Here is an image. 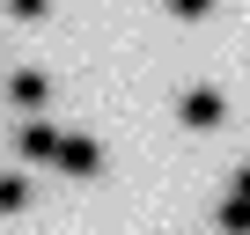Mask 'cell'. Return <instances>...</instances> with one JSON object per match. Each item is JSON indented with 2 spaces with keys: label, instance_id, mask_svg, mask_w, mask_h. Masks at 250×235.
Listing matches in <instances>:
<instances>
[{
  "label": "cell",
  "instance_id": "obj_9",
  "mask_svg": "<svg viewBox=\"0 0 250 235\" xmlns=\"http://www.w3.org/2000/svg\"><path fill=\"white\" fill-rule=\"evenodd\" d=\"M235 198H250V162H243V169H235Z\"/></svg>",
  "mask_w": 250,
  "mask_h": 235
},
{
  "label": "cell",
  "instance_id": "obj_4",
  "mask_svg": "<svg viewBox=\"0 0 250 235\" xmlns=\"http://www.w3.org/2000/svg\"><path fill=\"white\" fill-rule=\"evenodd\" d=\"M8 103H22V110L37 118V110L52 103V81H44L37 66H15V74H8Z\"/></svg>",
  "mask_w": 250,
  "mask_h": 235
},
{
  "label": "cell",
  "instance_id": "obj_6",
  "mask_svg": "<svg viewBox=\"0 0 250 235\" xmlns=\"http://www.w3.org/2000/svg\"><path fill=\"white\" fill-rule=\"evenodd\" d=\"M213 220H221V235H250V198H228Z\"/></svg>",
  "mask_w": 250,
  "mask_h": 235
},
{
  "label": "cell",
  "instance_id": "obj_1",
  "mask_svg": "<svg viewBox=\"0 0 250 235\" xmlns=\"http://www.w3.org/2000/svg\"><path fill=\"white\" fill-rule=\"evenodd\" d=\"M177 118H184L191 133H213V125H228V96H221L213 81H199V88L177 96Z\"/></svg>",
  "mask_w": 250,
  "mask_h": 235
},
{
  "label": "cell",
  "instance_id": "obj_7",
  "mask_svg": "<svg viewBox=\"0 0 250 235\" xmlns=\"http://www.w3.org/2000/svg\"><path fill=\"white\" fill-rule=\"evenodd\" d=\"M8 15H15V22H44V15H52V0H8Z\"/></svg>",
  "mask_w": 250,
  "mask_h": 235
},
{
  "label": "cell",
  "instance_id": "obj_2",
  "mask_svg": "<svg viewBox=\"0 0 250 235\" xmlns=\"http://www.w3.org/2000/svg\"><path fill=\"white\" fill-rule=\"evenodd\" d=\"M52 169H59V176H96V169H103V147H96L88 133H59V155H52Z\"/></svg>",
  "mask_w": 250,
  "mask_h": 235
},
{
  "label": "cell",
  "instance_id": "obj_3",
  "mask_svg": "<svg viewBox=\"0 0 250 235\" xmlns=\"http://www.w3.org/2000/svg\"><path fill=\"white\" fill-rule=\"evenodd\" d=\"M15 147H22V162H52L59 155V125H52V118H22V125H15Z\"/></svg>",
  "mask_w": 250,
  "mask_h": 235
},
{
  "label": "cell",
  "instance_id": "obj_5",
  "mask_svg": "<svg viewBox=\"0 0 250 235\" xmlns=\"http://www.w3.org/2000/svg\"><path fill=\"white\" fill-rule=\"evenodd\" d=\"M0 213H30V176H22V169L0 176Z\"/></svg>",
  "mask_w": 250,
  "mask_h": 235
},
{
  "label": "cell",
  "instance_id": "obj_8",
  "mask_svg": "<svg viewBox=\"0 0 250 235\" xmlns=\"http://www.w3.org/2000/svg\"><path fill=\"white\" fill-rule=\"evenodd\" d=\"M169 15H177V22H206V15H213V0H169Z\"/></svg>",
  "mask_w": 250,
  "mask_h": 235
}]
</instances>
